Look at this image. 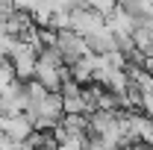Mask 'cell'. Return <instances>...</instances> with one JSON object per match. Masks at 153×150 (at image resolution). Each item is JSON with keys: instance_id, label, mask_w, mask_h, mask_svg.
I'll return each instance as SVG.
<instances>
[{"instance_id": "1", "label": "cell", "mask_w": 153, "mask_h": 150, "mask_svg": "<svg viewBox=\"0 0 153 150\" xmlns=\"http://www.w3.org/2000/svg\"><path fill=\"white\" fill-rule=\"evenodd\" d=\"M56 47H59V53H62V59H65V65H74L79 56L88 53L85 38L79 36V33H74L71 27L68 30H56Z\"/></svg>"}, {"instance_id": "2", "label": "cell", "mask_w": 153, "mask_h": 150, "mask_svg": "<svg viewBox=\"0 0 153 150\" xmlns=\"http://www.w3.org/2000/svg\"><path fill=\"white\" fill-rule=\"evenodd\" d=\"M100 27H106V18L94 9H74L71 12V30L79 33V36H91Z\"/></svg>"}, {"instance_id": "3", "label": "cell", "mask_w": 153, "mask_h": 150, "mask_svg": "<svg viewBox=\"0 0 153 150\" xmlns=\"http://www.w3.org/2000/svg\"><path fill=\"white\" fill-rule=\"evenodd\" d=\"M62 115H65V109H62V94L59 91H47L44 100L36 106V118H47V121H53V124L62 121ZM36 118H33V121H36Z\"/></svg>"}, {"instance_id": "4", "label": "cell", "mask_w": 153, "mask_h": 150, "mask_svg": "<svg viewBox=\"0 0 153 150\" xmlns=\"http://www.w3.org/2000/svg\"><path fill=\"white\" fill-rule=\"evenodd\" d=\"M82 38H85V47H88L91 53H97V56H106V53L118 50V44H115V36L106 30V27H100L97 33H91V36H82Z\"/></svg>"}, {"instance_id": "5", "label": "cell", "mask_w": 153, "mask_h": 150, "mask_svg": "<svg viewBox=\"0 0 153 150\" xmlns=\"http://www.w3.org/2000/svg\"><path fill=\"white\" fill-rule=\"evenodd\" d=\"M33 79H38L47 91H59V85H62L59 68H56V65H47V62H36V74H33Z\"/></svg>"}, {"instance_id": "6", "label": "cell", "mask_w": 153, "mask_h": 150, "mask_svg": "<svg viewBox=\"0 0 153 150\" xmlns=\"http://www.w3.org/2000/svg\"><path fill=\"white\" fill-rule=\"evenodd\" d=\"M59 127L68 132V138H79L82 141V135L88 132V115H62Z\"/></svg>"}, {"instance_id": "7", "label": "cell", "mask_w": 153, "mask_h": 150, "mask_svg": "<svg viewBox=\"0 0 153 150\" xmlns=\"http://www.w3.org/2000/svg\"><path fill=\"white\" fill-rule=\"evenodd\" d=\"M59 94L62 97H82V85L76 82V79H62V85H59Z\"/></svg>"}, {"instance_id": "8", "label": "cell", "mask_w": 153, "mask_h": 150, "mask_svg": "<svg viewBox=\"0 0 153 150\" xmlns=\"http://www.w3.org/2000/svg\"><path fill=\"white\" fill-rule=\"evenodd\" d=\"M91 9H94V12H100V15L106 18L112 9H118V0H91Z\"/></svg>"}, {"instance_id": "9", "label": "cell", "mask_w": 153, "mask_h": 150, "mask_svg": "<svg viewBox=\"0 0 153 150\" xmlns=\"http://www.w3.org/2000/svg\"><path fill=\"white\" fill-rule=\"evenodd\" d=\"M56 150H82V141L79 138H68V141H59Z\"/></svg>"}, {"instance_id": "10", "label": "cell", "mask_w": 153, "mask_h": 150, "mask_svg": "<svg viewBox=\"0 0 153 150\" xmlns=\"http://www.w3.org/2000/svg\"><path fill=\"white\" fill-rule=\"evenodd\" d=\"M38 150H50V147H38Z\"/></svg>"}]
</instances>
